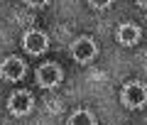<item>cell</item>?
I'll use <instances>...</instances> for the list:
<instances>
[{"mask_svg": "<svg viewBox=\"0 0 147 125\" xmlns=\"http://www.w3.org/2000/svg\"><path fill=\"white\" fill-rule=\"evenodd\" d=\"M120 101H123V105H125V108H130V110L142 108V105L147 103V89L142 86V83L132 81V83H127L125 89H123Z\"/></svg>", "mask_w": 147, "mask_h": 125, "instance_id": "1", "label": "cell"}, {"mask_svg": "<svg viewBox=\"0 0 147 125\" xmlns=\"http://www.w3.org/2000/svg\"><path fill=\"white\" fill-rule=\"evenodd\" d=\"M22 47H25L30 54H42V52H47L49 39H47V34H44V32L30 30V32H25V37H22Z\"/></svg>", "mask_w": 147, "mask_h": 125, "instance_id": "2", "label": "cell"}, {"mask_svg": "<svg viewBox=\"0 0 147 125\" xmlns=\"http://www.w3.org/2000/svg\"><path fill=\"white\" fill-rule=\"evenodd\" d=\"M59 81H61V69L57 64H42L37 69V83L42 89H54Z\"/></svg>", "mask_w": 147, "mask_h": 125, "instance_id": "3", "label": "cell"}, {"mask_svg": "<svg viewBox=\"0 0 147 125\" xmlns=\"http://www.w3.org/2000/svg\"><path fill=\"white\" fill-rule=\"evenodd\" d=\"M71 54H74V59H76V61H81V64L91 61V59L96 57V42L91 39V37H81V39L74 42Z\"/></svg>", "mask_w": 147, "mask_h": 125, "instance_id": "4", "label": "cell"}, {"mask_svg": "<svg viewBox=\"0 0 147 125\" xmlns=\"http://www.w3.org/2000/svg\"><path fill=\"white\" fill-rule=\"evenodd\" d=\"M7 108H10L12 115H25L32 110V96L27 91H15L7 101Z\"/></svg>", "mask_w": 147, "mask_h": 125, "instance_id": "5", "label": "cell"}, {"mask_svg": "<svg viewBox=\"0 0 147 125\" xmlns=\"http://www.w3.org/2000/svg\"><path fill=\"white\" fill-rule=\"evenodd\" d=\"M0 74H3V78H7V81H20V78L25 76V64L17 57H10V59H5V61L0 64Z\"/></svg>", "mask_w": 147, "mask_h": 125, "instance_id": "6", "label": "cell"}, {"mask_svg": "<svg viewBox=\"0 0 147 125\" xmlns=\"http://www.w3.org/2000/svg\"><path fill=\"white\" fill-rule=\"evenodd\" d=\"M137 39H140V27L137 25H123L118 30V42L123 47H132V44H137Z\"/></svg>", "mask_w": 147, "mask_h": 125, "instance_id": "7", "label": "cell"}, {"mask_svg": "<svg viewBox=\"0 0 147 125\" xmlns=\"http://www.w3.org/2000/svg\"><path fill=\"white\" fill-rule=\"evenodd\" d=\"M69 125H96V120H93V115L88 110H76L69 118Z\"/></svg>", "mask_w": 147, "mask_h": 125, "instance_id": "8", "label": "cell"}, {"mask_svg": "<svg viewBox=\"0 0 147 125\" xmlns=\"http://www.w3.org/2000/svg\"><path fill=\"white\" fill-rule=\"evenodd\" d=\"M113 0H88V5H93V7H98V10H103V7H108Z\"/></svg>", "mask_w": 147, "mask_h": 125, "instance_id": "9", "label": "cell"}, {"mask_svg": "<svg viewBox=\"0 0 147 125\" xmlns=\"http://www.w3.org/2000/svg\"><path fill=\"white\" fill-rule=\"evenodd\" d=\"M27 5H32V7H42V5H47L49 0H25Z\"/></svg>", "mask_w": 147, "mask_h": 125, "instance_id": "10", "label": "cell"}, {"mask_svg": "<svg viewBox=\"0 0 147 125\" xmlns=\"http://www.w3.org/2000/svg\"><path fill=\"white\" fill-rule=\"evenodd\" d=\"M137 5H140V7H147V0H137Z\"/></svg>", "mask_w": 147, "mask_h": 125, "instance_id": "11", "label": "cell"}]
</instances>
